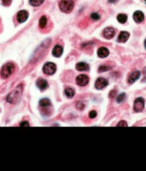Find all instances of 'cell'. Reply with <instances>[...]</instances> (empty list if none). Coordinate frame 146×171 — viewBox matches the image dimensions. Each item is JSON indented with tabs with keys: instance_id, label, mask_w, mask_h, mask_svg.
Listing matches in <instances>:
<instances>
[{
	"instance_id": "1",
	"label": "cell",
	"mask_w": 146,
	"mask_h": 171,
	"mask_svg": "<svg viewBox=\"0 0 146 171\" xmlns=\"http://www.w3.org/2000/svg\"><path fill=\"white\" fill-rule=\"evenodd\" d=\"M22 92V86H19L18 87H17L14 90H13L12 93L8 95L7 98V102L11 103V104H16V103L18 102L19 100L21 99Z\"/></svg>"
},
{
	"instance_id": "2",
	"label": "cell",
	"mask_w": 146,
	"mask_h": 171,
	"mask_svg": "<svg viewBox=\"0 0 146 171\" xmlns=\"http://www.w3.org/2000/svg\"><path fill=\"white\" fill-rule=\"evenodd\" d=\"M15 64L12 62L6 64L2 68L1 71V77L4 79H7L15 72Z\"/></svg>"
},
{
	"instance_id": "3",
	"label": "cell",
	"mask_w": 146,
	"mask_h": 171,
	"mask_svg": "<svg viewBox=\"0 0 146 171\" xmlns=\"http://www.w3.org/2000/svg\"><path fill=\"white\" fill-rule=\"evenodd\" d=\"M74 6L73 0H61L59 3V8L63 12L71 13Z\"/></svg>"
},
{
	"instance_id": "4",
	"label": "cell",
	"mask_w": 146,
	"mask_h": 171,
	"mask_svg": "<svg viewBox=\"0 0 146 171\" xmlns=\"http://www.w3.org/2000/svg\"><path fill=\"white\" fill-rule=\"evenodd\" d=\"M56 70V65L53 62H47L43 68V71L47 75H53L55 74Z\"/></svg>"
},
{
	"instance_id": "5",
	"label": "cell",
	"mask_w": 146,
	"mask_h": 171,
	"mask_svg": "<svg viewBox=\"0 0 146 171\" xmlns=\"http://www.w3.org/2000/svg\"><path fill=\"white\" fill-rule=\"evenodd\" d=\"M145 106V100L142 97L137 98L135 100L134 104V110L135 112H142V110L144 109Z\"/></svg>"
},
{
	"instance_id": "6",
	"label": "cell",
	"mask_w": 146,
	"mask_h": 171,
	"mask_svg": "<svg viewBox=\"0 0 146 171\" xmlns=\"http://www.w3.org/2000/svg\"><path fill=\"white\" fill-rule=\"evenodd\" d=\"M76 82L80 86H85L89 82V78L85 74L78 75L76 78Z\"/></svg>"
},
{
	"instance_id": "7",
	"label": "cell",
	"mask_w": 146,
	"mask_h": 171,
	"mask_svg": "<svg viewBox=\"0 0 146 171\" xmlns=\"http://www.w3.org/2000/svg\"><path fill=\"white\" fill-rule=\"evenodd\" d=\"M108 85V82L104 78H99L95 83V88L97 90H102Z\"/></svg>"
},
{
	"instance_id": "8",
	"label": "cell",
	"mask_w": 146,
	"mask_h": 171,
	"mask_svg": "<svg viewBox=\"0 0 146 171\" xmlns=\"http://www.w3.org/2000/svg\"><path fill=\"white\" fill-rule=\"evenodd\" d=\"M29 13L25 10H21L17 14V20L19 23H23L27 20Z\"/></svg>"
},
{
	"instance_id": "9",
	"label": "cell",
	"mask_w": 146,
	"mask_h": 171,
	"mask_svg": "<svg viewBox=\"0 0 146 171\" xmlns=\"http://www.w3.org/2000/svg\"><path fill=\"white\" fill-rule=\"evenodd\" d=\"M115 29L113 28H111V27H108V28H106L103 31V36L108 40L112 39V37L114 36L115 35Z\"/></svg>"
},
{
	"instance_id": "10",
	"label": "cell",
	"mask_w": 146,
	"mask_h": 171,
	"mask_svg": "<svg viewBox=\"0 0 146 171\" xmlns=\"http://www.w3.org/2000/svg\"><path fill=\"white\" fill-rule=\"evenodd\" d=\"M133 18L136 23H141L144 20V14L141 11H136L133 15Z\"/></svg>"
},
{
	"instance_id": "11",
	"label": "cell",
	"mask_w": 146,
	"mask_h": 171,
	"mask_svg": "<svg viewBox=\"0 0 146 171\" xmlns=\"http://www.w3.org/2000/svg\"><path fill=\"white\" fill-rule=\"evenodd\" d=\"M63 48L62 46L59 45L55 46L52 51L53 55L56 57V58H60V57L63 55Z\"/></svg>"
},
{
	"instance_id": "12",
	"label": "cell",
	"mask_w": 146,
	"mask_h": 171,
	"mask_svg": "<svg viewBox=\"0 0 146 171\" xmlns=\"http://www.w3.org/2000/svg\"><path fill=\"white\" fill-rule=\"evenodd\" d=\"M129 37V33L128 32H121L118 37V41L121 43H125L128 40Z\"/></svg>"
},
{
	"instance_id": "13",
	"label": "cell",
	"mask_w": 146,
	"mask_h": 171,
	"mask_svg": "<svg viewBox=\"0 0 146 171\" xmlns=\"http://www.w3.org/2000/svg\"><path fill=\"white\" fill-rule=\"evenodd\" d=\"M36 84L38 88H39L41 91L45 90L47 89L48 87V82H47V80L43 79V78H39V79H38Z\"/></svg>"
},
{
	"instance_id": "14",
	"label": "cell",
	"mask_w": 146,
	"mask_h": 171,
	"mask_svg": "<svg viewBox=\"0 0 146 171\" xmlns=\"http://www.w3.org/2000/svg\"><path fill=\"white\" fill-rule=\"evenodd\" d=\"M140 75H141V73H140L139 71H135L132 74L129 76V78H128V82L129 84H134L135 82L137 80H138L139 77H140Z\"/></svg>"
},
{
	"instance_id": "15",
	"label": "cell",
	"mask_w": 146,
	"mask_h": 171,
	"mask_svg": "<svg viewBox=\"0 0 146 171\" xmlns=\"http://www.w3.org/2000/svg\"><path fill=\"white\" fill-rule=\"evenodd\" d=\"M109 54L110 51L108 50V49L105 47H101L98 50V56L100 58H106L107 56H108Z\"/></svg>"
},
{
	"instance_id": "16",
	"label": "cell",
	"mask_w": 146,
	"mask_h": 171,
	"mask_svg": "<svg viewBox=\"0 0 146 171\" xmlns=\"http://www.w3.org/2000/svg\"><path fill=\"white\" fill-rule=\"evenodd\" d=\"M47 23H48V19L47 18V16L46 15L41 16L39 22V28L43 30V29H45L46 28V27L47 26Z\"/></svg>"
},
{
	"instance_id": "17",
	"label": "cell",
	"mask_w": 146,
	"mask_h": 171,
	"mask_svg": "<svg viewBox=\"0 0 146 171\" xmlns=\"http://www.w3.org/2000/svg\"><path fill=\"white\" fill-rule=\"evenodd\" d=\"M76 69L78 71H87L89 70V66L85 62H79L76 65Z\"/></svg>"
},
{
	"instance_id": "18",
	"label": "cell",
	"mask_w": 146,
	"mask_h": 171,
	"mask_svg": "<svg viewBox=\"0 0 146 171\" xmlns=\"http://www.w3.org/2000/svg\"><path fill=\"white\" fill-rule=\"evenodd\" d=\"M117 20L119 23H125L127 21V20H128V16L126 14H124V13H120V14L118 15Z\"/></svg>"
},
{
	"instance_id": "19",
	"label": "cell",
	"mask_w": 146,
	"mask_h": 171,
	"mask_svg": "<svg viewBox=\"0 0 146 171\" xmlns=\"http://www.w3.org/2000/svg\"><path fill=\"white\" fill-rule=\"evenodd\" d=\"M39 104H40V106L45 108V107H48V106H51V103L50 100H48V99H47V98H43L41 100H40Z\"/></svg>"
},
{
	"instance_id": "20",
	"label": "cell",
	"mask_w": 146,
	"mask_h": 171,
	"mask_svg": "<svg viewBox=\"0 0 146 171\" xmlns=\"http://www.w3.org/2000/svg\"><path fill=\"white\" fill-rule=\"evenodd\" d=\"M75 94V91L72 88H69L65 90V94L69 98H72Z\"/></svg>"
},
{
	"instance_id": "21",
	"label": "cell",
	"mask_w": 146,
	"mask_h": 171,
	"mask_svg": "<svg viewBox=\"0 0 146 171\" xmlns=\"http://www.w3.org/2000/svg\"><path fill=\"white\" fill-rule=\"evenodd\" d=\"M45 0H29V4L35 7L39 6L43 4Z\"/></svg>"
},
{
	"instance_id": "22",
	"label": "cell",
	"mask_w": 146,
	"mask_h": 171,
	"mask_svg": "<svg viewBox=\"0 0 146 171\" xmlns=\"http://www.w3.org/2000/svg\"><path fill=\"white\" fill-rule=\"evenodd\" d=\"M90 17L94 21L98 20H100V16L98 13H93L91 14Z\"/></svg>"
},
{
	"instance_id": "23",
	"label": "cell",
	"mask_w": 146,
	"mask_h": 171,
	"mask_svg": "<svg viewBox=\"0 0 146 171\" xmlns=\"http://www.w3.org/2000/svg\"><path fill=\"white\" fill-rule=\"evenodd\" d=\"M125 98H126V94L125 93H122V94H120L117 98V102L118 103L121 102L124 99H125Z\"/></svg>"
},
{
	"instance_id": "24",
	"label": "cell",
	"mask_w": 146,
	"mask_h": 171,
	"mask_svg": "<svg viewBox=\"0 0 146 171\" xmlns=\"http://www.w3.org/2000/svg\"><path fill=\"white\" fill-rule=\"evenodd\" d=\"M109 70H110V67H108L106 66H101L100 67H99L98 72H106Z\"/></svg>"
},
{
	"instance_id": "25",
	"label": "cell",
	"mask_w": 146,
	"mask_h": 171,
	"mask_svg": "<svg viewBox=\"0 0 146 171\" xmlns=\"http://www.w3.org/2000/svg\"><path fill=\"white\" fill-rule=\"evenodd\" d=\"M96 116H97V112L95 110H92L90 114H89V117L92 119L96 118Z\"/></svg>"
},
{
	"instance_id": "26",
	"label": "cell",
	"mask_w": 146,
	"mask_h": 171,
	"mask_svg": "<svg viewBox=\"0 0 146 171\" xmlns=\"http://www.w3.org/2000/svg\"><path fill=\"white\" fill-rule=\"evenodd\" d=\"M3 5H5V6H8L11 4V2H12V0H2Z\"/></svg>"
},
{
	"instance_id": "27",
	"label": "cell",
	"mask_w": 146,
	"mask_h": 171,
	"mask_svg": "<svg viewBox=\"0 0 146 171\" xmlns=\"http://www.w3.org/2000/svg\"><path fill=\"white\" fill-rule=\"evenodd\" d=\"M117 126H128V124H127L126 122L123 120V121L120 122V123H119V124H118Z\"/></svg>"
},
{
	"instance_id": "28",
	"label": "cell",
	"mask_w": 146,
	"mask_h": 171,
	"mask_svg": "<svg viewBox=\"0 0 146 171\" xmlns=\"http://www.w3.org/2000/svg\"><path fill=\"white\" fill-rule=\"evenodd\" d=\"M20 126H23V127H25V126L28 127V126H29V124L28 123V122H27V121L23 122L22 123H21Z\"/></svg>"
},
{
	"instance_id": "29",
	"label": "cell",
	"mask_w": 146,
	"mask_h": 171,
	"mask_svg": "<svg viewBox=\"0 0 146 171\" xmlns=\"http://www.w3.org/2000/svg\"><path fill=\"white\" fill-rule=\"evenodd\" d=\"M116 92L114 91V90H112V91H111L110 92V94H109V96L110 98H113L115 96H116Z\"/></svg>"
},
{
	"instance_id": "30",
	"label": "cell",
	"mask_w": 146,
	"mask_h": 171,
	"mask_svg": "<svg viewBox=\"0 0 146 171\" xmlns=\"http://www.w3.org/2000/svg\"><path fill=\"white\" fill-rule=\"evenodd\" d=\"M2 29H3V27H2V23H1V19H0V34L1 33V32H2Z\"/></svg>"
},
{
	"instance_id": "31",
	"label": "cell",
	"mask_w": 146,
	"mask_h": 171,
	"mask_svg": "<svg viewBox=\"0 0 146 171\" xmlns=\"http://www.w3.org/2000/svg\"><path fill=\"white\" fill-rule=\"evenodd\" d=\"M108 1L110 3H112V4H113V3H115L116 1H117V0H108Z\"/></svg>"
},
{
	"instance_id": "32",
	"label": "cell",
	"mask_w": 146,
	"mask_h": 171,
	"mask_svg": "<svg viewBox=\"0 0 146 171\" xmlns=\"http://www.w3.org/2000/svg\"><path fill=\"white\" fill-rule=\"evenodd\" d=\"M144 46H145V48L146 49V39L145 40V41H144Z\"/></svg>"
},
{
	"instance_id": "33",
	"label": "cell",
	"mask_w": 146,
	"mask_h": 171,
	"mask_svg": "<svg viewBox=\"0 0 146 171\" xmlns=\"http://www.w3.org/2000/svg\"><path fill=\"white\" fill-rule=\"evenodd\" d=\"M142 1H144V2L145 3V4H146V0H142Z\"/></svg>"
}]
</instances>
